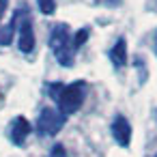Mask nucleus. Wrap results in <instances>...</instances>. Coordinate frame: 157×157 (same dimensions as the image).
Returning a JSON list of instances; mask_svg holds the SVG:
<instances>
[{"instance_id":"nucleus-4","label":"nucleus","mask_w":157,"mask_h":157,"mask_svg":"<svg viewBox=\"0 0 157 157\" xmlns=\"http://www.w3.org/2000/svg\"><path fill=\"white\" fill-rule=\"evenodd\" d=\"M65 121H67V116L63 112H58L54 108H43L37 118V133L43 138H52L65 127Z\"/></svg>"},{"instance_id":"nucleus-5","label":"nucleus","mask_w":157,"mask_h":157,"mask_svg":"<svg viewBox=\"0 0 157 157\" xmlns=\"http://www.w3.org/2000/svg\"><path fill=\"white\" fill-rule=\"evenodd\" d=\"M110 131H112V136H114V140L121 144V146H129L131 144V125H129V121L125 118V116H114V121H112V125H110Z\"/></svg>"},{"instance_id":"nucleus-12","label":"nucleus","mask_w":157,"mask_h":157,"mask_svg":"<svg viewBox=\"0 0 157 157\" xmlns=\"http://www.w3.org/2000/svg\"><path fill=\"white\" fill-rule=\"evenodd\" d=\"M7 7H9V0H0V22H2V17L7 13Z\"/></svg>"},{"instance_id":"nucleus-7","label":"nucleus","mask_w":157,"mask_h":157,"mask_svg":"<svg viewBox=\"0 0 157 157\" xmlns=\"http://www.w3.org/2000/svg\"><path fill=\"white\" fill-rule=\"evenodd\" d=\"M108 56H110V63H112L116 69H123L125 63H127V41H125L123 37L116 39V43L110 48Z\"/></svg>"},{"instance_id":"nucleus-14","label":"nucleus","mask_w":157,"mask_h":157,"mask_svg":"<svg viewBox=\"0 0 157 157\" xmlns=\"http://www.w3.org/2000/svg\"><path fill=\"white\" fill-rule=\"evenodd\" d=\"M155 157H157V155H155Z\"/></svg>"},{"instance_id":"nucleus-11","label":"nucleus","mask_w":157,"mask_h":157,"mask_svg":"<svg viewBox=\"0 0 157 157\" xmlns=\"http://www.w3.org/2000/svg\"><path fill=\"white\" fill-rule=\"evenodd\" d=\"M50 157H69V155H67L65 146H63L60 142H56V144L52 146V151H50Z\"/></svg>"},{"instance_id":"nucleus-8","label":"nucleus","mask_w":157,"mask_h":157,"mask_svg":"<svg viewBox=\"0 0 157 157\" xmlns=\"http://www.w3.org/2000/svg\"><path fill=\"white\" fill-rule=\"evenodd\" d=\"M13 33H15V17H13L11 24H7V26L0 28V45H9L13 41Z\"/></svg>"},{"instance_id":"nucleus-6","label":"nucleus","mask_w":157,"mask_h":157,"mask_svg":"<svg viewBox=\"0 0 157 157\" xmlns=\"http://www.w3.org/2000/svg\"><path fill=\"white\" fill-rule=\"evenodd\" d=\"M28 136H30V123H28L24 116H17V118L11 123V127H9V140H11L15 146H22Z\"/></svg>"},{"instance_id":"nucleus-3","label":"nucleus","mask_w":157,"mask_h":157,"mask_svg":"<svg viewBox=\"0 0 157 157\" xmlns=\"http://www.w3.org/2000/svg\"><path fill=\"white\" fill-rule=\"evenodd\" d=\"M15 30H17V50L22 54H33L37 39H35V28L28 17L26 7H20L15 13Z\"/></svg>"},{"instance_id":"nucleus-1","label":"nucleus","mask_w":157,"mask_h":157,"mask_svg":"<svg viewBox=\"0 0 157 157\" xmlns=\"http://www.w3.org/2000/svg\"><path fill=\"white\" fill-rule=\"evenodd\" d=\"M86 93H88V84L84 80H78V82H71V84H65V86H56L52 90V95L56 97L58 112H63L65 116L75 114L82 108V103L86 99Z\"/></svg>"},{"instance_id":"nucleus-10","label":"nucleus","mask_w":157,"mask_h":157,"mask_svg":"<svg viewBox=\"0 0 157 157\" xmlns=\"http://www.w3.org/2000/svg\"><path fill=\"white\" fill-rule=\"evenodd\" d=\"M86 37H88V30H86V28H82V30H78V33L73 35V48L78 50V48H80V45H82V43L86 41Z\"/></svg>"},{"instance_id":"nucleus-13","label":"nucleus","mask_w":157,"mask_h":157,"mask_svg":"<svg viewBox=\"0 0 157 157\" xmlns=\"http://www.w3.org/2000/svg\"><path fill=\"white\" fill-rule=\"evenodd\" d=\"M155 50H157V37H155Z\"/></svg>"},{"instance_id":"nucleus-9","label":"nucleus","mask_w":157,"mask_h":157,"mask_svg":"<svg viewBox=\"0 0 157 157\" xmlns=\"http://www.w3.org/2000/svg\"><path fill=\"white\" fill-rule=\"evenodd\" d=\"M37 7L43 15H52L56 11V0H37Z\"/></svg>"},{"instance_id":"nucleus-2","label":"nucleus","mask_w":157,"mask_h":157,"mask_svg":"<svg viewBox=\"0 0 157 157\" xmlns=\"http://www.w3.org/2000/svg\"><path fill=\"white\" fill-rule=\"evenodd\" d=\"M50 50L54 52L56 60L63 67H71L75 60V48H73V35L67 24H56L50 33Z\"/></svg>"}]
</instances>
